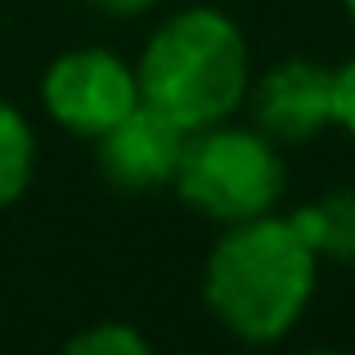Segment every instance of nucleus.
Listing matches in <instances>:
<instances>
[{"mask_svg": "<svg viewBox=\"0 0 355 355\" xmlns=\"http://www.w3.org/2000/svg\"><path fill=\"white\" fill-rule=\"evenodd\" d=\"M63 351L68 355H148L153 342L126 320H95L81 333H72V338L63 342Z\"/></svg>", "mask_w": 355, "mask_h": 355, "instance_id": "nucleus-9", "label": "nucleus"}, {"mask_svg": "<svg viewBox=\"0 0 355 355\" xmlns=\"http://www.w3.org/2000/svg\"><path fill=\"white\" fill-rule=\"evenodd\" d=\"M36 175V130L27 113L0 99V211H9Z\"/></svg>", "mask_w": 355, "mask_h": 355, "instance_id": "nucleus-7", "label": "nucleus"}, {"mask_svg": "<svg viewBox=\"0 0 355 355\" xmlns=\"http://www.w3.org/2000/svg\"><path fill=\"white\" fill-rule=\"evenodd\" d=\"M86 5L99 9V14H108V18H139V14H148L157 0H86Z\"/></svg>", "mask_w": 355, "mask_h": 355, "instance_id": "nucleus-11", "label": "nucleus"}, {"mask_svg": "<svg viewBox=\"0 0 355 355\" xmlns=\"http://www.w3.org/2000/svg\"><path fill=\"white\" fill-rule=\"evenodd\" d=\"M184 135H189L184 126H175L166 113H157L153 104L139 99L117 126H108L95 139L99 171L113 189H126V193L166 189L175 180V166H180Z\"/></svg>", "mask_w": 355, "mask_h": 355, "instance_id": "nucleus-6", "label": "nucleus"}, {"mask_svg": "<svg viewBox=\"0 0 355 355\" xmlns=\"http://www.w3.org/2000/svg\"><path fill=\"white\" fill-rule=\"evenodd\" d=\"M171 189L180 202L216 225L266 216L288 193V162L284 148L257 126L211 121L184 135V153L175 166Z\"/></svg>", "mask_w": 355, "mask_h": 355, "instance_id": "nucleus-3", "label": "nucleus"}, {"mask_svg": "<svg viewBox=\"0 0 355 355\" xmlns=\"http://www.w3.org/2000/svg\"><path fill=\"white\" fill-rule=\"evenodd\" d=\"M252 121L279 148L311 144L320 130L333 126V68L315 59H279L252 81L248 90Z\"/></svg>", "mask_w": 355, "mask_h": 355, "instance_id": "nucleus-5", "label": "nucleus"}, {"mask_svg": "<svg viewBox=\"0 0 355 355\" xmlns=\"http://www.w3.org/2000/svg\"><path fill=\"white\" fill-rule=\"evenodd\" d=\"M306 216H311L320 257L338 261V266H355V184L324 193L320 202L306 207Z\"/></svg>", "mask_w": 355, "mask_h": 355, "instance_id": "nucleus-8", "label": "nucleus"}, {"mask_svg": "<svg viewBox=\"0 0 355 355\" xmlns=\"http://www.w3.org/2000/svg\"><path fill=\"white\" fill-rule=\"evenodd\" d=\"M135 77L144 104L184 130H202L211 121H230L248 104L252 50L225 9L189 5L157 23L139 50Z\"/></svg>", "mask_w": 355, "mask_h": 355, "instance_id": "nucleus-2", "label": "nucleus"}, {"mask_svg": "<svg viewBox=\"0 0 355 355\" xmlns=\"http://www.w3.org/2000/svg\"><path fill=\"white\" fill-rule=\"evenodd\" d=\"M333 126L355 139V54L342 68H333Z\"/></svg>", "mask_w": 355, "mask_h": 355, "instance_id": "nucleus-10", "label": "nucleus"}, {"mask_svg": "<svg viewBox=\"0 0 355 355\" xmlns=\"http://www.w3.org/2000/svg\"><path fill=\"white\" fill-rule=\"evenodd\" d=\"M41 104L54 126H63L68 135L99 139L139 104V77L121 54L104 45H81L45 68Z\"/></svg>", "mask_w": 355, "mask_h": 355, "instance_id": "nucleus-4", "label": "nucleus"}, {"mask_svg": "<svg viewBox=\"0 0 355 355\" xmlns=\"http://www.w3.org/2000/svg\"><path fill=\"white\" fill-rule=\"evenodd\" d=\"M320 284V243L311 216H252L225 225L202 266V302L211 320L248 347L284 342L302 324Z\"/></svg>", "mask_w": 355, "mask_h": 355, "instance_id": "nucleus-1", "label": "nucleus"}, {"mask_svg": "<svg viewBox=\"0 0 355 355\" xmlns=\"http://www.w3.org/2000/svg\"><path fill=\"white\" fill-rule=\"evenodd\" d=\"M342 9H347V18L355 23V0H342Z\"/></svg>", "mask_w": 355, "mask_h": 355, "instance_id": "nucleus-12", "label": "nucleus"}]
</instances>
